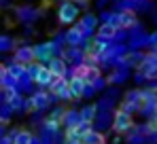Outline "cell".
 Here are the masks:
<instances>
[{"label":"cell","mask_w":157,"mask_h":144,"mask_svg":"<svg viewBox=\"0 0 157 144\" xmlns=\"http://www.w3.org/2000/svg\"><path fill=\"white\" fill-rule=\"evenodd\" d=\"M49 93L53 97H59V100H70V93H68V78L66 76H53L51 83L47 85Z\"/></svg>","instance_id":"6da1fadb"},{"label":"cell","mask_w":157,"mask_h":144,"mask_svg":"<svg viewBox=\"0 0 157 144\" xmlns=\"http://www.w3.org/2000/svg\"><path fill=\"white\" fill-rule=\"evenodd\" d=\"M132 127H134V121H132V115L128 112H123L121 108L119 110H115V115H113V129H115V134H125V131H130Z\"/></svg>","instance_id":"7a4b0ae2"},{"label":"cell","mask_w":157,"mask_h":144,"mask_svg":"<svg viewBox=\"0 0 157 144\" xmlns=\"http://www.w3.org/2000/svg\"><path fill=\"white\" fill-rule=\"evenodd\" d=\"M77 17H78V9L75 2H64L59 6V11H57V19L62 24H75Z\"/></svg>","instance_id":"3957f363"},{"label":"cell","mask_w":157,"mask_h":144,"mask_svg":"<svg viewBox=\"0 0 157 144\" xmlns=\"http://www.w3.org/2000/svg\"><path fill=\"white\" fill-rule=\"evenodd\" d=\"M85 89H87V85H85L83 78H78V76H70V78H68V93H70V100L83 97L85 96Z\"/></svg>","instance_id":"277c9868"},{"label":"cell","mask_w":157,"mask_h":144,"mask_svg":"<svg viewBox=\"0 0 157 144\" xmlns=\"http://www.w3.org/2000/svg\"><path fill=\"white\" fill-rule=\"evenodd\" d=\"M115 19H117V28H121V30H125V28H132V25H136V21H138L136 13H134V11H130V9H123V11H119V13L115 15Z\"/></svg>","instance_id":"5b68a950"},{"label":"cell","mask_w":157,"mask_h":144,"mask_svg":"<svg viewBox=\"0 0 157 144\" xmlns=\"http://www.w3.org/2000/svg\"><path fill=\"white\" fill-rule=\"evenodd\" d=\"M117 32H119V28H117V25H113V24H108V21H104L102 25H98V36H96V38H100V40L108 43V40L117 38Z\"/></svg>","instance_id":"8992f818"},{"label":"cell","mask_w":157,"mask_h":144,"mask_svg":"<svg viewBox=\"0 0 157 144\" xmlns=\"http://www.w3.org/2000/svg\"><path fill=\"white\" fill-rule=\"evenodd\" d=\"M47 68L51 70L53 76H66V70H68V62H66L64 57H51Z\"/></svg>","instance_id":"52a82bcc"},{"label":"cell","mask_w":157,"mask_h":144,"mask_svg":"<svg viewBox=\"0 0 157 144\" xmlns=\"http://www.w3.org/2000/svg\"><path fill=\"white\" fill-rule=\"evenodd\" d=\"M32 49H34V59H51L55 45L53 43H43V45H36Z\"/></svg>","instance_id":"ba28073f"},{"label":"cell","mask_w":157,"mask_h":144,"mask_svg":"<svg viewBox=\"0 0 157 144\" xmlns=\"http://www.w3.org/2000/svg\"><path fill=\"white\" fill-rule=\"evenodd\" d=\"M85 34H87L85 25H83V24H77V25H72V28L68 30L66 38H68V43H70V45H78V43L85 38Z\"/></svg>","instance_id":"9c48e42d"},{"label":"cell","mask_w":157,"mask_h":144,"mask_svg":"<svg viewBox=\"0 0 157 144\" xmlns=\"http://www.w3.org/2000/svg\"><path fill=\"white\" fill-rule=\"evenodd\" d=\"M81 144H106V136L102 131H98V129H89L83 138H81Z\"/></svg>","instance_id":"30bf717a"},{"label":"cell","mask_w":157,"mask_h":144,"mask_svg":"<svg viewBox=\"0 0 157 144\" xmlns=\"http://www.w3.org/2000/svg\"><path fill=\"white\" fill-rule=\"evenodd\" d=\"M15 62H17V64H21V66L32 64V62H34V49H32V47L19 49V51L15 53Z\"/></svg>","instance_id":"8fae6325"},{"label":"cell","mask_w":157,"mask_h":144,"mask_svg":"<svg viewBox=\"0 0 157 144\" xmlns=\"http://www.w3.org/2000/svg\"><path fill=\"white\" fill-rule=\"evenodd\" d=\"M78 117H81V121H87V123L94 125V121H96V117H98V106H96V104L83 106V108L78 110Z\"/></svg>","instance_id":"7c38bea8"},{"label":"cell","mask_w":157,"mask_h":144,"mask_svg":"<svg viewBox=\"0 0 157 144\" xmlns=\"http://www.w3.org/2000/svg\"><path fill=\"white\" fill-rule=\"evenodd\" d=\"M11 136H13V144H32L34 140L32 131H28V129H15V131H11Z\"/></svg>","instance_id":"4fadbf2b"},{"label":"cell","mask_w":157,"mask_h":144,"mask_svg":"<svg viewBox=\"0 0 157 144\" xmlns=\"http://www.w3.org/2000/svg\"><path fill=\"white\" fill-rule=\"evenodd\" d=\"M32 102H34L36 110H40V108H47V106L51 104V93H49V91H36V93L32 96Z\"/></svg>","instance_id":"5bb4252c"},{"label":"cell","mask_w":157,"mask_h":144,"mask_svg":"<svg viewBox=\"0 0 157 144\" xmlns=\"http://www.w3.org/2000/svg\"><path fill=\"white\" fill-rule=\"evenodd\" d=\"M6 74H9V78L11 81H17L19 83V78H24L26 76V66H21V64H11V66H6Z\"/></svg>","instance_id":"9a60e30c"},{"label":"cell","mask_w":157,"mask_h":144,"mask_svg":"<svg viewBox=\"0 0 157 144\" xmlns=\"http://www.w3.org/2000/svg\"><path fill=\"white\" fill-rule=\"evenodd\" d=\"M51 78H53L51 70H49L47 66H40V70H38V74L34 76V83H36V85H40V87H47V85L51 83Z\"/></svg>","instance_id":"2e32d148"},{"label":"cell","mask_w":157,"mask_h":144,"mask_svg":"<svg viewBox=\"0 0 157 144\" xmlns=\"http://www.w3.org/2000/svg\"><path fill=\"white\" fill-rule=\"evenodd\" d=\"M83 81H85V85H96L100 81V68L98 66H87V70L83 74Z\"/></svg>","instance_id":"e0dca14e"},{"label":"cell","mask_w":157,"mask_h":144,"mask_svg":"<svg viewBox=\"0 0 157 144\" xmlns=\"http://www.w3.org/2000/svg\"><path fill=\"white\" fill-rule=\"evenodd\" d=\"M78 121H81V117H78L77 110H66L62 123L66 125V129H72V127H77V125H78Z\"/></svg>","instance_id":"ac0fdd59"},{"label":"cell","mask_w":157,"mask_h":144,"mask_svg":"<svg viewBox=\"0 0 157 144\" xmlns=\"http://www.w3.org/2000/svg\"><path fill=\"white\" fill-rule=\"evenodd\" d=\"M64 142H66V144H81V136H78L75 129H66Z\"/></svg>","instance_id":"d6986e66"},{"label":"cell","mask_w":157,"mask_h":144,"mask_svg":"<svg viewBox=\"0 0 157 144\" xmlns=\"http://www.w3.org/2000/svg\"><path fill=\"white\" fill-rule=\"evenodd\" d=\"M72 129H75L78 136L83 138V136H85V134L91 129V123H87V121H78V125H77V127H72Z\"/></svg>","instance_id":"ffe728a7"},{"label":"cell","mask_w":157,"mask_h":144,"mask_svg":"<svg viewBox=\"0 0 157 144\" xmlns=\"http://www.w3.org/2000/svg\"><path fill=\"white\" fill-rule=\"evenodd\" d=\"M59 125H62V123H57V121L51 119V117H49V119H45V127H47L49 131H55V129H57Z\"/></svg>","instance_id":"44dd1931"},{"label":"cell","mask_w":157,"mask_h":144,"mask_svg":"<svg viewBox=\"0 0 157 144\" xmlns=\"http://www.w3.org/2000/svg\"><path fill=\"white\" fill-rule=\"evenodd\" d=\"M6 125H9V119H4V117L0 115V138L4 136V131H6Z\"/></svg>","instance_id":"7402d4cb"},{"label":"cell","mask_w":157,"mask_h":144,"mask_svg":"<svg viewBox=\"0 0 157 144\" xmlns=\"http://www.w3.org/2000/svg\"><path fill=\"white\" fill-rule=\"evenodd\" d=\"M151 117H155V119H157V106H155V110H153V115H151Z\"/></svg>","instance_id":"603a6c76"}]
</instances>
